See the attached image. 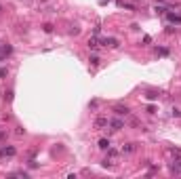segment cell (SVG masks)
<instances>
[{"label":"cell","instance_id":"6da1fadb","mask_svg":"<svg viewBox=\"0 0 181 179\" xmlns=\"http://www.w3.org/2000/svg\"><path fill=\"white\" fill-rule=\"evenodd\" d=\"M15 154H17V150H15L13 145H9V148H2V150H0V158H13Z\"/></svg>","mask_w":181,"mask_h":179},{"label":"cell","instance_id":"7a4b0ae2","mask_svg":"<svg viewBox=\"0 0 181 179\" xmlns=\"http://www.w3.org/2000/svg\"><path fill=\"white\" fill-rule=\"evenodd\" d=\"M99 42L103 44V47H109V49H116L118 47V40L116 38H101Z\"/></svg>","mask_w":181,"mask_h":179},{"label":"cell","instance_id":"3957f363","mask_svg":"<svg viewBox=\"0 0 181 179\" xmlns=\"http://www.w3.org/2000/svg\"><path fill=\"white\" fill-rule=\"evenodd\" d=\"M109 126L114 129V131H120V129H124V120H120V118H114V120H109Z\"/></svg>","mask_w":181,"mask_h":179},{"label":"cell","instance_id":"277c9868","mask_svg":"<svg viewBox=\"0 0 181 179\" xmlns=\"http://www.w3.org/2000/svg\"><path fill=\"white\" fill-rule=\"evenodd\" d=\"M114 112H116L118 116H128V114H131V110H128L126 105H116V107H114Z\"/></svg>","mask_w":181,"mask_h":179},{"label":"cell","instance_id":"5b68a950","mask_svg":"<svg viewBox=\"0 0 181 179\" xmlns=\"http://www.w3.org/2000/svg\"><path fill=\"white\" fill-rule=\"evenodd\" d=\"M107 124H109V120H107L105 116H97V118H95V126H97V129H103V126H107Z\"/></svg>","mask_w":181,"mask_h":179},{"label":"cell","instance_id":"8992f818","mask_svg":"<svg viewBox=\"0 0 181 179\" xmlns=\"http://www.w3.org/2000/svg\"><path fill=\"white\" fill-rule=\"evenodd\" d=\"M135 150H137V143H126V145H122V154H133Z\"/></svg>","mask_w":181,"mask_h":179},{"label":"cell","instance_id":"52a82bcc","mask_svg":"<svg viewBox=\"0 0 181 179\" xmlns=\"http://www.w3.org/2000/svg\"><path fill=\"white\" fill-rule=\"evenodd\" d=\"M171 173H181V160H173L171 162Z\"/></svg>","mask_w":181,"mask_h":179},{"label":"cell","instance_id":"ba28073f","mask_svg":"<svg viewBox=\"0 0 181 179\" xmlns=\"http://www.w3.org/2000/svg\"><path fill=\"white\" fill-rule=\"evenodd\" d=\"M166 17H169V19L173 21V23H181V15H173V13H169Z\"/></svg>","mask_w":181,"mask_h":179},{"label":"cell","instance_id":"9c48e42d","mask_svg":"<svg viewBox=\"0 0 181 179\" xmlns=\"http://www.w3.org/2000/svg\"><path fill=\"white\" fill-rule=\"evenodd\" d=\"M99 148L101 150H109V141L107 139H99Z\"/></svg>","mask_w":181,"mask_h":179},{"label":"cell","instance_id":"30bf717a","mask_svg":"<svg viewBox=\"0 0 181 179\" xmlns=\"http://www.w3.org/2000/svg\"><path fill=\"white\" fill-rule=\"evenodd\" d=\"M88 47H90V49H97L99 44H97V40H95V38H90V40H88Z\"/></svg>","mask_w":181,"mask_h":179},{"label":"cell","instance_id":"8fae6325","mask_svg":"<svg viewBox=\"0 0 181 179\" xmlns=\"http://www.w3.org/2000/svg\"><path fill=\"white\" fill-rule=\"evenodd\" d=\"M128 122H131V124H133V126H141V122H139V120H137V118H128Z\"/></svg>","mask_w":181,"mask_h":179},{"label":"cell","instance_id":"7c38bea8","mask_svg":"<svg viewBox=\"0 0 181 179\" xmlns=\"http://www.w3.org/2000/svg\"><path fill=\"white\" fill-rule=\"evenodd\" d=\"M7 74H9V70H7V68H0V78H4Z\"/></svg>","mask_w":181,"mask_h":179},{"label":"cell","instance_id":"4fadbf2b","mask_svg":"<svg viewBox=\"0 0 181 179\" xmlns=\"http://www.w3.org/2000/svg\"><path fill=\"white\" fill-rule=\"evenodd\" d=\"M154 11H156L158 15H162V13H164V7H158V4H156V9H154Z\"/></svg>","mask_w":181,"mask_h":179},{"label":"cell","instance_id":"5bb4252c","mask_svg":"<svg viewBox=\"0 0 181 179\" xmlns=\"http://www.w3.org/2000/svg\"><path fill=\"white\" fill-rule=\"evenodd\" d=\"M88 61H90V63H93V65H99V57H90Z\"/></svg>","mask_w":181,"mask_h":179},{"label":"cell","instance_id":"9a60e30c","mask_svg":"<svg viewBox=\"0 0 181 179\" xmlns=\"http://www.w3.org/2000/svg\"><path fill=\"white\" fill-rule=\"evenodd\" d=\"M44 32H53V26L51 23H44Z\"/></svg>","mask_w":181,"mask_h":179},{"label":"cell","instance_id":"2e32d148","mask_svg":"<svg viewBox=\"0 0 181 179\" xmlns=\"http://www.w3.org/2000/svg\"><path fill=\"white\" fill-rule=\"evenodd\" d=\"M0 59H2V49H0Z\"/></svg>","mask_w":181,"mask_h":179}]
</instances>
